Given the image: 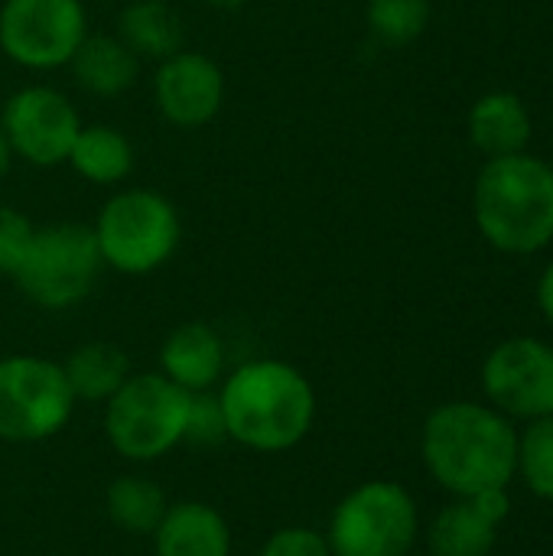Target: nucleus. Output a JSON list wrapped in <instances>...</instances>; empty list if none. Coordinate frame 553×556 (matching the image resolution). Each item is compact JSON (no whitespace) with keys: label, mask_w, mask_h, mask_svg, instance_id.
<instances>
[{"label":"nucleus","mask_w":553,"mask_h":556,"mask_svg":"<svg viewBox=\"0 0 553 556\" xmlns=\"http://www.w3.org/2000/svg\"><path fill=\"white\" fill-rule=\"evenodd\" d=\"M209 7H215V10H238V7H244L248 0H205Z\"/></svg>","instance_id":"c85d7f7f"},{"label":"nucleus","mask_w":553,"mask_h":556,"mask_svg":"<svg viewBox=\"0 0 553 556\" xmlns=\"http://www.w3.org/2000/svg\"><path fill=\"white\" fill-rule=\"evenodd\" d=\"M538 306H541L544 319L553 326V261L544 267V274L538 280Z\"/></svg>","instance_id":"bb28decb"},{"label":"nucleus","mask_w":553,"mask_h":556,"mask_svg":"<svg viewBox=\"0 0 553 556\" xmlns=\"http://www.w3.org/2000/svg\"><path fill=\"white\" fill-rule=\"evenodd\" d=\"M228 440L257 453L293 450L316 420V391L303 371L277 358L235 368L218 394Z\"/></svg>","instance_id":"f03ea898"},{"label":"nucleus","mask_w":553,"mask_h":556,"mask_svg":"<svg viewBox=\"0 0 553 556\" xmlns=\"http://www.w3.org/2000/svg\"><path fill=\"white\" fill-rule=\"evenodd\" d=\"M427 472L456 498L508 489L518 476V433L505 414L473 401L437 407L420 433Z\"/></svg>","instance_id":"f257e3e1"},{"label":"nucleus","mask_w":553,"mask_h":556,"mask_svg":"<svg viewBox=\"0 0 553 556\" xmlns=\"http://www.w3.org/2000/svg\"><path fill=\"white\" fill-rule=\"evenodd\" d=\"M88 36L81 0H3L0 49L10 62L52 72L72 62Z\"/></svg>","instance_id":"1a4fd4ad"},{"label":"nucleus","mask_w":553,"mask_h":556,"mask_svg":"<svg viewBox=\"0 0 553 556\" xmlns=\"http://www.w3.org/2000/svg\"><path fill=\"white\" fill-rule=\"evenodd\" d=\"M68 65L78 88L95 98H117L134 85L140 59L124 46L121 36H85Z\"/></svg>","instance_id":"f3484780"},{"label":"nucleus","mask_w":553,"mask_h":556,"mask_svg":"<svg viewBox=\"0 0 553 556\" xmlns=\"http://www.w3.org/2000/svg\"><path fill=\"white\" fill-rule=\"evenodd\" d=\"M473 215L495 251H544L553 241V166L528 150L486 160L473 189Z\"/></svg>","instance_id":"7ed1b4c3"},{"label":"nucleus","mask_w":553,"mask_h":556,"mask_svg":"<svg viewBox=\"0 0 553 556\" xmlns=\"http://www.w3.org/2000/svg\"><path fill=\"white\" fill-rule=\"evenodd\" d=\"M225 437H228V430H225L218 397H209V391L192 394L189 420H186V440H192V443H222Z\"/></svg>","instance_id":"a878e982"},{"label":"nucleus","mask_w":553,"mask_h":556,"mask_svg":"<svg viewBox=\"0 0 553 556\" xmlns=\"http://www.w3.org/2000/svg\"><path fill=\"white\" fill-rule=\"evenodd\" d=\"M101 261L130 277L160 270L179 248L183 222L176 205L153 189H124L111 195L91 225Z\"/></svg>","instance_id":"20e7f679"},{"label":"nucleus","mask_w":553,"mask_h":556,"mask_svg":"<svg viewBox=\"0 0 553 556\" xmlns=\"http://www.w3.org/2000/svg\"><path fill=\"white\" fill-rule=\"evenodd\" d=\"M101 267L104 261L95 231L88 225L62 222L36 228L13 280L29 303L42 309H72L95 290Z\"/></svg>","instance_id":"423d86ee"},{"label":"nucleus","mask_w":553,"mask_h":556,"mask_svg":"<svg viewBox=\"0 0 553 556\" xmlns=\"http://www.w3.org/2000/svg\"><path fill=\"white\" fill-rule=\"evenodd\" d=\"M518 476L531 495L553 502V417L531 420L518 437Z\"/></svg>","instance_id":"5701e85b"},{"label":"nucleus","mask_w":553,"mask_h":556,"mask_svg":"<svg viewBox=\"0 0 553 556\" xmlns=\"http://www.w3.org/2000/svg\"><path fill=\"white\" fill-rule=\"evenodd\" d=\"M368 29L385 46L414 42L430 23V0H368Z\"/></svg>","instance_id":"4be33fe9"},{"label":"nucleus","mask_w":553,"mask_h":556,"mask_svg":"<svg viewBox=\"0 0 553 556\" xmlns=\"http://www.w3.org/2000/svg\"><path fill=\"white\" fill-rule=\"evenodd\" d=\"M192 394L166 375H130L114 397H108L104 433L111 446L130 463H153L186 440Z\"/></svg>","instance_id":"39448f33"},{"label":"nucleus","mask_w":553,"mask_h":556,"mask_svg":"<svg viewBox=\"0 0 553 556\" xmlns=\"http://www.w3.org/2000/svg\"><path fill=\"white\" fill-rule=\"evenodd\" d=\"M62 371L68 378V388L75 394V401L98 404V401L114 397V391L130 378V362L111 342H88V345H78L68 355Z\"/></svg>","instance_id":"aec40b11"},{"label":"nucleus","mask_w":553,"mask_h":556,"mask_svg":"<svg viewBox=\"0 0 553 556\" xmlns=\"http://www.w3.org/2000/svg\"><path fill=\"white\" fill-rule=\"evenodd\" d=\"M121 39L137 59H169L186 49V23L166 0H130L121 10Z\"/></svg>","instance_id":"a211bd4d"},{"label":"nucleus","mask_w":553,"mask_h":556,"mask_svg":"<svg viewBox=\"0 0 553 556\" xmlns=\"http://www.w3.org/2000/svg\"><path fill=\"white\" fill-rule=\"evenodd\" d=\"M420 534V515L411 492L398 482H365L332 511V556H407Z\"/></svg>","instance_id":"0eeeda50"},{"label":"nucleus","mask_w":553,"mask_h":556,"mask_svg":"<svg viewBox=\"0 0 553 556\" xmlns=\"http://www.w3.org/2000/svg\"><path fill=\"white\" fill-rule=\"evenodd\" d=\"M261 556H332V551H329L326 534L303 528V525H290L267 538Z\"/></svg>","instance_id":"393cba45"},{"label":"nucleus","mask_w":553,"mask_h":556,"mask_svg":"<svg viewBox=\"0 0 553 556\" xmlns=\"http://www.w3.org/2000/svg\"><path fill=\"white\" fill-rule=\"evenodd\" d=\"M508 515H512L508 489L456 498L433 518L427 531L430 554L489 556L499 541V528L508 521Z\"/></svg>","instance_id":"ddd939ff"},{"label":"nucleus","mask_w":553,"mask_h":556,"mask_svg":"<svg viewBox=\"0 0 553 556\" xmlns=\"http://www.w3.org/2000/svg\"><path fill=\"white\" fill-rule=\"evenodd\" d=\"M65 163L95 186H117L134 173V143L117 127L88 124L78 130Z\"/></svg>","instance_id":"6ab92c4d"},{"label":"nucleus","mask_w":553,"mask_h":556,"mask_svg":"<svg viewBox=\"0 0 553 556\" xmlns=\"http://www.w3.org/2000/svg\"><path fill=\"white\" fill-rule=\"evenodd\" d=\"M104 505H108V518L127 534H153L169 508L163 489L143 476H121L108 489Z\"/></svg>","instance_id":"412c9836"},{"label":"nucleus","mask_w":553,"mask_h":556,"mask_svg":"<svg viewBox=\"0 0 553 556\" xmlns=\"http://www.w3.org/2000/svg\"><path fill=\"white\" fill-rule=\"evenodd\" d=\"M163 375L189 394H202L218 384L225 371V345L222 336L205 323L176 326L160 349Z\"/></svg>","instance_id":"4468645a"},{"label":"nucleus","mask_w":553,"mask_h":556,"mask_svg":"<svg viewBox=\"0 0 553 556\" xmlns=\"http://www.w3.org/2000/svg\"><path fill=\"white\" fill-rule=\"evenodd\" d=\"M75 410L62 365L39 355L0 358V440L39 443L55 437Z\"/></svg>","instance_id":"6e6552de"},{"label":"nucleus","mask_w":553,"mask_h":556,"mask_svg":"<svg viewBox=\"0 0 553 556\" xmlns=\"http://www.w3.org/2000/svg\"><path fill=\"white\" fill-rule=\"evenodd\" d=\"M482 391L505 417H553V345L541 339H505L482 365Z\"/></svg>","instance_id":"9d476101"},{"label":"nucleus","mask_w":553,"mask_h":556,"mask_svg":"<svg viewBox=\"0 0 553 556\" xmlns=\"http://www.w3.org/2000/svg\"><path fill=\"white\" fill-rule=\"evenodd\" d=\"M156 556H231L228 521L205 502L169 505L153 531Z\"/></svg>","instance_id":"2eb2a0df"},{"label":"nucleus","mask_w":553,"mask_h":556,"mask_svg":"<svg viewBox=\"0 0 553 556\" xmlns=\"http://www.w3.org/2000/svg\"><path fill=\"white\" fill-rule=\"evenodd\" d=\"M469 140L489 160L525 153L531 140V114L512 91H489L469 111Z\"/></svg>","instance_id":"dca6fc26"},{"label":"nucleus","mask_w":553,"mask_h":556,"mask_svg":"<svg viewBox=\"0 0 553 556\" xmlns=\"http://www.w3.org/2000/svg\"><path fill=\"white\" fill-rule=\"evenodd\" d=\"M10 163H13V150H10V140H7V134L0 127V179L10 173Z\"/></svg>","instance_id":"cd10ccee"},{"label":"nucleus","mask_w":553,"mask_h":556,"mask_svg":"<svg viewBox=\"0 0 553 556\" xmlns=\"http://www.w3.org/2000/svg\"><path fill=\"white\" fill-rule=\"evenodd\" d=\"M0 127L13 156L46 169L68 160V150L81 130V117L62 91L49 85H26L3 104Z\"/></svg>","instance_id":"9b49d317"},{"label":"nucleus","mask_w":553,"mask_h":556,"mask_svg":"<svg viewBox=\"0 0 553 556\" xmlns=\"http://www.w3.org/2000/svg\"><path fill=\"white\" fill-rule=\"evenodd\" d=\"M36 225L13 205H0V274L13 277L33 244Z\"/></svg>","instance_id":"b1692460"},{"label":"nucleus","mask_w":553,"mask_h":556,"mask_svg":"<svg viewBox=\"0 0 553 556\" xmlns=\"http://www.w3.org/2000/svg\"><path fill=\"white\" fill-rule=\"evenodd\" d=\"M153 98L156 111L176 127H205L218 117L225 104V75L215 59L205 52L179 49L176 55L163 59L153 75Z\"/></svg>","instance_id":"f8f14e48"}]
</instances>
